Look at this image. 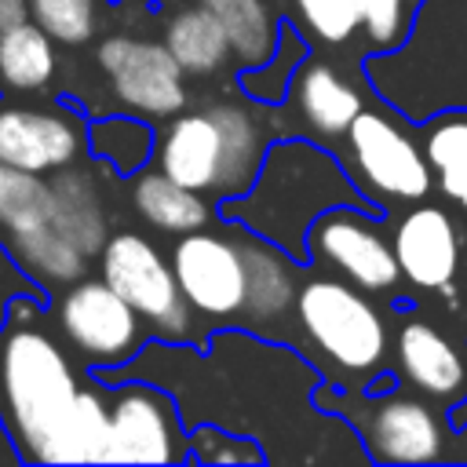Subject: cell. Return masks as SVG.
I'll use <instances>...</instances> for the list:
<instances>
[{"label": "cell", "instance_id": "obj_14", "mask_svg": "<svg viewBox=\"0 0 467 467\" xmlns=\"http://www.w3.org/2000/svg\"><path fill=\"white\" fill-rule=\"evenodd\" d=\"M109 463H171L182 456L175 409L153 387H124L109 405Z\"/></svg>", "mask_w": 467, "mask_h": 467}, {"label": "cell", "instance_id": "obj_15", "mask_svg": "<svg viewBox=\"0 0 467 467\" xmlns=\"http://www.w3.org/2000/svg\"><path fill=\"white\" fill-rule=\"evenodd\" d=\"M84 146V128L66 109H0V161L26 171H58Z\"/></svg>", "mask_w": 467, "mask_h": 467}, {"label": "cell", "instance_id": "obj_8", "mask_svg": "<svg viewBox=\"0 0 467 467\" xmlns=\"http://www.w3.org/2000/svg\"><path fill=\"white\" fill-rule=\"evenodd\" d=\"M306 255L332 266L343 281L365 292H394L401 285V266L394 255V237L379 212L365 204H336L314 219L306 234Z\"/></svg>", "mask_w": 467, "mask_h": 467}, {"label": "cell", "instance_id": "obj_5", "mask_svg": "<svg viewBox=\"0 0 467 467\" xmlns=\"http://www.w3.org/2000/svg\"><path fill=\"white\" fill-rule=\"evenodd\" d=\"M336 412H343L358 434L365 452L376 463H441L452 460L456 431L445 423L441 405L416 394H368V398H336Z\"/></svg>", "mask_w": 467, "mask_h": 467}, {"label": "cell", "instance_id": "obj_7", "mask_svg": "<svg viewBox=\"0 0 467 467\" xmlns=\"http://www.w3.org/2000/svg\"><path fill=\"white\" fill-rule=\"evenodd\" d=\"M347 171L372 204H416L434 186L423 142H416L390 113L368 106L347 131Z\"/></svg>", "mask_w": 467, "mask_h": 467}, {"label": "cell", "instance_id": "obj_24", "mask_svg": "<svg viewBox=\"0 0 467 467\" xmlns=\"http://www.w3.org/2000/svg\"><path fill=\"white\" fill-rule=\"evenodd\" d=\"M208 4L219 22L226 26L230 33V44H234V58L248 69V66H263L274 51H277V40H281V29L270 15V7L263 0H201Z\"/></svg>", "mask_w": 467, "mask_h": 467}, {"label": "cell", "instance_id": "obj_6", "mask_svg": "<svg viewBox=\"0 0 467 467\" xmlns=\"http://www.w3.org/2000/svg\"><path fill=\"white\" fill-rule=\"evenodd\" d=\"M401 281L420 296H438L452 314H467V223L445 204L416 201L390 230Z\"/></svg>", "mask_w": 467, "mask_h": 467}, {"label": "cell", "instance_id": "obj_12", "mask_svg": "<svg viewBox=\"0 0 467 467\" xmlns=\"http://www.w3.org/2000/svg\"><path fill=\"white\" fill-rule=\"evenodd\" d=\"M171 266L186 303L204 317L244 314V252L241 241L212 230H190L175 241Z\"/></svg>", "mask_w": 467, "mask_h": 467}, {"label": "cell", "instance_id": "obj_32", "mask_svg": "<svg viewBox=\"0 0 467 467\" xmlns=\"http://www.w3.org/2000/svg\"><path fill=\"white\" fill-rule=\"evenodd\" d=\"M204 460H212V463H252V460H259L263 452L255 449V445H248L244 438H223V434H215V449H208V452H201Z\"/></svg>", "mask_w": 467, "mask_h": 467}, {"label": "cell", "instance_id": "obj_21", "mask_svg": "<svg viewBox=\"0 0 467 467\" xmlns=\"http://www.w3.org/2000/svg\"><path fill=\"white\" fill-rule=\"evenodd\" d=\"M438 193L467 219V109H445L423 128Z\"/></svg>", "mask_w": 467, "mask_h": 467}, {"label": "cell", "instance_id": "obj_31", "mask_svg": "<svg viewBox=\"0 0 467 467\" xmlns=\"http://www.w3.org/2000/svg\"><path fill=\"white\" fill-rule=\"evenodd\" d=\"M409 0H361V29L376 51H390L409 36Z\"/></svg>", "mask_w": 467, "mask_h": 467}, {"label": "cell", "instance_id": "obj_30", "mask_svg": "<svg viewBox=\"0 0 467 467\" xmlns=\"http://www.w3.org/2000/svg\"><path fill=\"white\" fill-rule=\"evenodd\" d=\"M29 18L58 44H84L95 33L99 0H29Z\"/></svg>", "mask_w": 467, "mask_h": 467}, {"label": "cell", "instance_id": "obj_13", "mask_svg": "<svg viewBox=\"0 0 467 467\" xmlns=\"http://www.w3.org/2000/svg\"><path fill=\"white\" fill-rule=\"evenodd\" d=\"M401 379L441 409L467 401V343L427 317H405L394 336Z\"/></svg>", "mask_w": 467, "mask_h": 467}, {"label": "cell", "instance_id": "obj_1", "mask_svg": "<svg viewBox=\"0 0 467 467\" xmlns=\"http://www.w3.org/2000/svg\"><path fill=\"white\" fill-rule=\"evenodd\" d=\"M336 204H365L376 212V204L358 190L350 171H343L332 153L303 139H285L266 150L252 190L230 197L226 215L303 259L314 219Z\"/></svg>", "mask_w": 467, "mask_h": 467}, {"label": "cell", "instance_id": "obj_11", "mask_svg": "<svg viewBox=\"0 0 467 467\" xmlns=\"http://www.w3.org/2000/svg\"><path fill=\"white\" fill-rule=\"evenodd\" d=\"M58 321L66 339L95 365L128 361L142 343V314L102 277L73 281L58 303Z\"/></svg>", "mask_w": 467, "mask_h": 467}, {"label": "cell", "instance_id": "obj_25", "mask_svg": "<svg viewBox=\"0 0 467 467\" xmlns=\"http://www.w3.org/2000/svg\"><path fill=\"white\" fill-rule=\"evenodd\" d=\"M51 212V182H44L40 171H26L0 161V226L7 234H22L33 226H47Z\"/></svg>", "mask_w": 467, "mask_h": 467}, {"label": "cell", "instance_id": "obj_29", "mask_svg": "<svg viewBox=\"0 0 467 467\" xmlns=\"http://www.w3.org/2000/svg\"><path fill=\"white\" fill-rule=\"evenodd\" d=\"M303 29L321 44H347L361 29V0H292Z\"/></svg>", "mask_w": 467, "mask_h": 467}, {"label": "cell", "instance_id": "obj_17", "mask_svg": "<svg viewBox=\"0 0 467 467\" xmlns=\"http://www.w3.org/2000/svg\"><path fill=\"white\" fill-rule=\"evenodd\" d=\"M244 252V317L252 325H274L296 306V266L292 252L266 237L241 241Z\"/></svg>", "mask_w": 467, "mask_h": 467}, {"label": "cell", "instance_id": "obj_2", "mask_svg": "<svg viewBox=\"0 0 467 467\" xmlns=\"http://www.w3.org/2000/svg\"><path fill=\"white\" fill-rule=\"evenodd\" d=\"M80 383L66 350L33 325H7L0 336V416L22 456L62 463Z\"/></svg>", "mask_w": 467, "mask_h": 467}, {"label": "cell", "instance_id": "obj_19", "mask_svg": "<svg viewBox=\"0 0 467 467\" xmlns=\"http://www.w3.org/2000/svg\"><path fill=\"white\" fill-rule=\"evenodd\" d=\"M164 44L179 58V66L186 73H197V77L223 69L234 55L230 33L208 4H193V7L175 11L164 22Z\"/></svg>", "mask_w": 467, "mask_h": 467}, {"label": "cell", "instance_id": "obj_9", "mask_svg": "<svg viewBox=\"0 0 467 467\" xmlns=\"http://www.w3.org/2000/svg\"><path fill=\"white\" fill-rule=\"evenodd\" d=\"M102 277L161 332L186 336L193 325V306L186 303L171 259L157 252L142 234H113L102 244Z\"/></svg>", "mask_w": 467, "mask_h": 467}, {"label": "cell", "instance_id": "obj_4", "mask_svg": "<svg viewBox=\"0 0 467 467\" xmlns=\"http://www.w3.org/2000/svg\"><path fill=\"white\" fill-rule=\"evenodd\" d=\"M296 317L310 350L339 376H372L383 368L390 332L365 288L339 277H310L299 285Z\"/></svg>", "mask_w": 467, "mask_h": 467}, {"label": "cell", "instance_id": "obj_20", "mask_svg": "<svg viewBox=\"0 0 467 467\" xmlns=\"http://www.w3.org/2000/svg\"><path fill=\"white\" fill-rule=\"evenodd\" d=\"M51 197H55L51 223L84 255L102 252V244L109 237H106V212H102V197H99L95 179L88 171H77V168H58V175L51 179Z\"/></svg>", "mask_w": 467, "mask_h": 467}, {"label": "cell", "instance_id": "obj_35", "mask_svg": "<svg viewBox=\"0 0 467 467\" xmlns=\"http://www.w3.org/2000/svg\"><path fill=\"white\" fill-rule=\"evenodd\" d=\"M29 18V0H0V33Z\"/></svg>", "mask_w": 467, "mask_h": 467}, {"label": "cell", "instance_id": "obj_36", "mask_svg": "<svg viewBox=\"0 0 467 467\" xmlns=\"http://www.w3.org/2000/svg\"><path fill=\"white\" fill-rule=\"evenodd\" d=\"M452 460L467 463V423L456 427V438H452Z\"/></svg>", "mask_w": 467, "mask_h": 467}, {"label": "cell", "instance_id": "obj_16", "mask_svg": "<svg viewBox=\"0 0 467 467\" xmlns=\"http://www.w3.org/2000/svg\"><path fill=\"white\" fill-rule=\"evenodd\" d=\"M292 99H296V113L299 120L321 135V139H347L350 124L358 120V113L365 109L361 91L328 62L314 58L303 62L296 69L292 80Z\"/></svg>", "mask_w": 467, "mask_h": 467}, {"label": "cell", "instance_id": "obj_10", "mask_svg": "<svg viewBox=\"0 0 467 467\" xmlns=\"http://www.w3.org/2000/svg\"><path fill=\"white\" fill-rule=\"evenodd\" d=\"M99 66L117 102L139 117H175L186 106V80L179 58L161 40L109 36L99 44Z\"/></svg>", "mask_w": 467, "mask_h": 467}, {"label": "cell", "instance_id": "obj_23", "mask_svg": "<svg viewBox=\"0 0 467 467\" xmlns=\"http://www.w3.org/2000/svg\"><path fill=\"white\" fill-rule=\"evenodd\" d=\"M55 77V36L22 18L18 26L0 33V80L15 91H36Z\"/></svg>", "mask_w": 467, "mask_h": 467}, {"label": "cell", "instance_id": "obj_27", "mask_svg": "<svg viewBox=\"0 0 467 467\" xmlns=\"http://www.w3.org/2000/svg\"><path fill=\"white\" fill-rule=\"evenodd\" d=\"M88 139H91V150L102 161H109L117 171H124V175L142 171L146 157L153 153V131L146 128V120H139V113L135 117H106V120H95L91 131H88Z\"/></svg>", "mask_w": 467, "mask_h": 467}, {"label": "cell", "instance_id": "obj_34", "mask_svg": "<svg viewBox=\"0 0 467 467\" xmlns=\"http://www.w3.org/2000/svg\"><path fill=\"white\" fill-rule=\"evenodd\" d=\"M36 317H40V310H36V303H33V299L15 296V299L7 303V325H33Z\"/></svg>", "mask_w": 467, "mask_h": 467}, {"label": "cell", "instance_id": "obj_28", "mask_svg": "<svg viewBox=\"0 0 467 467\" xmlns=\"http://www.w3.org/2000/svg\"><path fill=\"white\" fill-rule=\"evenodd\" d=\"M303 40L292 33V26L281 29V40H277V51L263 62V66H248L241 84L252 99H263V102H277L285 95V88H292V73L303 66Z\"/></svg>", "mask_w": 467, "mask_h": 467}, {"label": "cell", "instance_id": "obj_33", "mask_svg": "<svg viewBox=\"0 0 467 467\" xmlns=\"http://www.w3.org/2000/svg\"><path fill=\"white\" fill-rule=\"evenodd\" d=\"M15 266L18 263H11L4 252H0V317L7 321V303L15 299V296H22V288H26V281L15 274Z\"/></svg>", "mask_w": 467, "mask_h": 467}, {"label": "cell", "instance_id": "obj_26", "mask_svg": "<svg viewBox=\"0 0 467 467\" xmlns=\"http://www.w3.org/2000/svg\"><path fill=\"white\" fill-rule=\"evenodd\" d=\"M109 405L102 401L99 390H80L66 434V452L62 463H109Z\"/></svg>", "mask_w": 467, "mask_h": 467}, {"label": "cell", "instance_id": "obj_3", "mask_svg": "<svg viewBox=\"0 0 467 467\" xmlns=\"http://www.w3.org/2000/svg\"><path fill=\"white\" fill-rule=\"evenodd\" d=\"M263 124L234 102L175 113L157 142V168L190 190L241 197L252 190L266 157Z\"/></svg>", "mask_w": 467, "mask_h": 467}, {"label": "cell", "instance_id": "obj_18", "mask_svg": "<svg viewBox=\"0 0 467 467\" xmlns=\"http://www.w3.org/2000/svg\"><path fill=\"white\" fill-rule=\"evenodd\" d=\"M131 204H135V212H139L150 226H157V230H164V234H190V230L208 226V219H212V212H208L201 190L182 186L179 179H171V175L161 171V168H157V171H150V168L135 171Z\"/></svg>", "mask_w": 467, "mask_h": 467}, {"label": "cell", "instance_id": "obj_22", "mask_svg": "<svg viewBox=\"0 0 467 467\" xmlns=\"http://www.w3.org/2000/svg\"><path fill=\"white\" fill-rule=\"evenodd\" d=\"M11 255L18 270H26L40 285H73L84 277L88 266V255L55 223L11 234Z\"/></svg>", "mask_w": 467, "mask_h": 467}]
</instances>
